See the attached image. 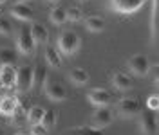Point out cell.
<instances>
[{
  "mask_svg": "<svg viewBox=\"0 0 159 135\" xmlns=\"http://www.w3.org/2000/svg\"><path fill=\"white\" fill-rule=\"evenodd\" d=\"M4 2H6V0H0V4H4Z\"/></svg>",
  "mask_w": 159,
  "mask_h": 135,
  "instance_id": "obj_31",
  "label": "cell"
},
{
  "mask_svg": "<svg viewBox=\"0 0 159 135\" xmlns=\"http://www.w3.org/2000/svg\"><path fill=\"white\" fill-rule=\"evenodd\" d=\"M16 135H31V133H16Z\"/></svg>",
  "mask_w": 159,
  "mask_h": 135,
  "instance_id": "obj_30",
  "label": "cell"
},
{
  "mask_svg": "<svg viewBox=\"0 0 159 135\" xmlns=\"http://www.w3.org/2000/svg\"><path fill=\"white\" fill-rule=\"evenodd\" d=\"M139 126H141L143 135H156V132H157L156 112H152L148 108L145 112H139Z\"/></svg>",
  "mask_w": 159,
  "mask_h": 135,
  "instance_id": "obj_7",
  "label": "cell"
},
{
  "mask_svg": "<svg viewBox=\"0 0 159 135\" xmlns=\"http://www.w3.org/2000/svg\"><path fill=\"white\" fill-rule=\"evenodd\" d=\"M16 81V68L13 65H2L0 67V85L4 88H13Z\"/></svg>",
  "mask_w": 159,
  "mask_h": 135,
  "instance_id": "obj_11",
  "label": "cell"
},
{
  "mask_svg": "<svg viewBox=\"0 0 159 135\" xmlns=\"http://www.w3.org/2000/svg\"><path fill=\"white\" fill-rule=\"evenodd\" d=\"M69 77H70V81H72L74 85H85V83H89V79H90L89 72H87L85 68H81V67L70 68Z\"/></svg>",
  "mask_w": 159,
  "mask_h": 135,
  "instance_id": "obj_16",
  "label": "cell"
},
{
  "mask_svg": "<svg viewBox=\"0 0 159 135\" xmlns=\"http://www.w3.org/2000/svg\"><path fill=\"white\" fill-rule=\"evenodd\" d=\"M45 61L49 63L51 67H54V68H58L61 67V56H60V52L56 50L54 47H47L45 49Z\"/></svg>",
  "mask_w": 159,
  "mask_h": 135,
  "instance_id": "obj_19",
  "label": "cell"
},
{
  "mask_svg": "<svg viewBox=\"0 0 159 135\" xmlns=\"http://www.w3.org/2000/svg\"><path fill=\"white\" fill-rule=\"evenodd\" d=\"M47 77L49 76H47V72H45V67L38 65V67L33 70V88H43Z\"/></svg>",
  "mask_w": 159,
  "mask_h": 135,
  "instance_id": "obj_18",
  "label": "cell"
},
{
  "mask_svg": "<svg viewBox=\"0 0 159 135\" xmlns=\"http://www.w3.org/2000/svg\"><path fill=\"white\" fill-rule=\"evenodd\" d=\"M69 135H103V132L94 126H76L69 130Z\"/></svg>",
  "mask_w": 159,
  "mask_h": 135,
  "instance_id": "obj_23",
  "label": "cell"
},
{
  "mask_svg": "<svg viewBox=\"0 0 159 135\" xmlns=\"http://www.w3.org/2000/svg\"><path fill=\"white\" fill-rule=\"evenodd\" d=\"M16 61V52L9 47H0V67L2 65H13Z\"/></svg>",
  "mask_w": 159,
  "mask_h": 135,
  "instance_id": "obj_22",
  "label": "cell"
},
{
  "mask_svg": "<svg viewBox=\"0 0 159 135\" xmlns=\"http://www.w3.org/2000/svg\"><path fill=\"white\" fill-rule=\"evenodd\" d=\"M11 31H13L11 22L9 20H6L4 16H0V34H2V36H9Z\"/></svg>",
  "mask_w": 159,
  "mask_h": 135,
  "instance_id": "obj_26",
  "label": "cell"
},
{
  "mask_svg": "<svg viewBox=\"0 0 159 135\" xmlns=\"http://www.w3.org/2000/svg\"><path fill=\"white\" fill-rule=\"evenodd\" d=\"M157 106H159V97H157V94H154V96H150L148 99H147V108H148V110L156 112V110H157Z\"/></svg>",
  "mask_w": 159,
  "mask_h": 135,
  "instance_id": "obj_28",
  "label": "cell"
},
{
  "mask_svg": "<svg viewBox=\"0 0 159 135\" xmlns=\"http://www.w3.org/2000/svg\"><path fill=\"white\" fill-rule=\"evenodd\" d=\"M40 124L45 126L47 130L54 128V124H56V114H54V110H45V112H43V117H42V123H40Z\"/></svg>",
  "mask_w": 159,
  "mask_h": 135,
  "instance_id": "obj_24",
  "label": "cell"
},
{
  "mask_svg": "<svg viewBox=\"0 0 159 135\" xmlns=\"http://www.w3.org/2000/svg\"><path fill=\"white\" fill-rule=\"evenodd\" d=\"M87 97H89V103H92L96 106H107L110 103V99H112L110 92L105 90V88H92L87 94Z\"/></svg>",
  "mask_w": 159,
  "mask_h": 135,
  "instance_id": "obj_10",
  "label": "cell"
},
{
  "mask_svg": "<svg viewBox=\"0 0 159 135\" xmlns=\"http://www.w3.org/2000/svg\"><path fill=\"white\" fill-rule=\"evenodd\" d=\"M118 108H119V114L125 117H136L141 112L139 101L136 97H123V99H119Z\"/></svg>",
  "mask_w": 159,
  "mask_h": 135,
  "instance_id": "obj_8",
  "label": "cell"
},
{
  "mask_svg": "<svg viewBox=\"0 0 159 135\" xmlns=\"http://www.w3.org/2000/svg\"><path fill=\"white\" fill-rule=\"evenodd\" d=\"M157 33V0H154V9H152V36Z\"/></svg>",
  "mask_w": 159,
  "mask_h": 135,
  "instance_id": "obj_27",
  "label": "cell"
},
{
  "mask_svg": "<svg viewBox=\"0 0 159 135\" xmlns=\"http://www.w3.org/2000/svg\"><path fill=\"white\" fill-rule=\"evenodd\" d=\"M147 0H110V9L119 15H132L138 13Z\"/></svg>",
  "mask_w": 159,
  "mask_h": 135,
  "instance_id": "obj_4",
  "label": "cell"
},
{
  "mask_svg": "<svg viewBox=\"0 0 159 135\" xmlns=\"http://www.w3.org/2000/svg\"><path fill=\"white\" fill-rule=\"evenodd\" d=\"M33 70L34 68L31 65H22V67L16 68V81H15L16 92L24 94V92H29L33 88Z\"/></svg>",
  "mask_w": 159,
  "mask_h": 135,
  "instance_id": "obj_2",
  "label": "cell"
},
{
  "mask_svg": "<svg viewBox=\"0 0 159 135\" xmlns=\"http://www.w3.org/2000/svg\"><path fill=\"white\" fill-rule=\"evenodd\" d=\"M90 121H92V126L94 128H107V126L112 124V121H114V114H112V110H110L109 106H98L96 110H94V114L90 115Z\"/></svg>",
  "mask_w": 159,
  "mask_h": 135,
  "instance_id": "obj_6",
  "label": "cell"
},
{
  "mask_svg": "<svg viewBox=\"0 0 159 135\" xmlns=\"http://www.w3.org/2000/svg\"><path fill=\"white\" fill-rule=\"evenodd\" d=\"M29 29H31V34H33V40H34L36 43H47V41H49V31L45 29V25H42V24H33Z\"/></svg>",
  "mask_w": 159,
  "mask_h": 135,
  "instance_id": "obj_14",
  "label": "cell"
},
{
  "mask_svg": "<svg viewBox=\"0 0 159 135\" xmlns=\"http://www.w3.org/2000/svg\"><path fill=\"white\" fill-rule=\"evenodd\" d=\"M43 90H45V94H47V97H49L51 101L61 103V101L67 99V90H65V87L60 81H56V79L47 77L45 79V85H43Z\"/></svg>",
  "mask_w": 159,
  "mask_h": 135,
  "instance_id": "obj_5",
  "label": "cell"
},
{
  "mask_svg": "<svg viewBox=\"0 0 159 135\" xmlns=\"http://www.w3.org/2000/svg\"><path fill=\"white\" fill-rule=\"evenodd\" d=\"M80 43H81L80 36L76 34V33H72V31H63V33L58 36L60 52H63V54H67V56H72L74 52H78Z\"/></svg>",
  "mask_w": 159,
  "mask_h": 135,
  "instance_id": "obj_1",
  "label": "cell"
},
{
  "mask_svg": "<svg viewBox=\"0 0 159 135\" xmlns=\"http://www.w3.org/2000/svg\"><path fill=\"white\" fill-rule=\"evenodd\" d=\"M11 16L13 18L20 20V22H31V20L34 18V15H33V11L25 6V4H15L13 7H11Z\"/></svg>",
  "mask_w": 159,
  "mask_h": 135,
  "instance_id": "obj_12",
  "label": "cell"
},
{
  "mask_svg": "<svg viewBox=\"0 0 159 135\" xmlns=\"http://www.w3.org/2000/svg\"><path fill=\"white\" fill-rule=\"evenodd\" d=\"M49 20L54 25H63L67 22V13H65L63 7H52L49 13Z\"/></svg>",
  "mask_w": 159,
  "mask_h": 135,
  "instance_id": "obj_21",
  "label": "cell"
},
{
  "mask_svg": "<svg viewBox=\"0 0 159 135\" xmlns=\"http://www.w3.org/2000/svg\"><path fill=\"white\" fill-rule=\"evenodd\" d=\"M16 49H18L22 54H25V56L34 54V50H36V41L33 40L31 29L25 27V25L18 31V36H16Z\"/></svg>",
  "mask_w": 159,
  "mask_h": 135,
  "instance_id": "obj_3",
  "label": "cell"
},
{
  "mask_svg": "<svg viewBox=\"0 0 159 135\" xmlns=\"http://www.w3.org/2000/svg\"><path fill=\"white\" fill-rule=\"evenodd\" d=\"M65 13H67V22H80L81 20V9L76 7V6L65 9Z\"/></svg>",
  "mask_w": 159,
  "mask_h": 135,
  "instance_id": "obj_25",
  "label": "cell"
},
{
  "mask_svg": "<svg viewBox=\"0 0 159 135\" xmlns=\"http://www.w3.org/2000/svg\"><path fill=\"white\" fill-rule=\"evenodd\" d=\"M31 135H47V128L42 126L40 123L38 124H33L31 126Z\"/></svg>",
  "mask_w": 159,
  "mask_h": 135,
  "instance_id": "obj_29",
  "label": "cell"
},
{
  "mask_svg": "<svg viewBox=\"0 0 159 135\" xmlns=\"http://www.w3.org/2000/svg\"><path fill=\"white\" fill-rule=\"evenodd\" d=\"M112 85L118 90H129V88H132V77L125 72H114L112 74Z\"/></svg>",
  "mask_w": 159,
  "mask_h": 135,
  "instance_id": "obj_13",
  "label": "cell"
},
{
  "mask_svg": "<svg viewBox=\"0 0 159 135\" xmlns=\"http://www.w3.org/2000/svg\"><path fill=\"white\" fill-rule=\"evenodd\" d=\"M15 108H16V99H15V97H11V96L0 97V114H2V115L13 117Z\"/></svg>",
  "mask_w": 159,
  "mask_h": 135,
  "instance_id": "obj_15",
  "label": "cell"
},
{
  "mask_svg": "<svg viewBox=\"0 0 159 135\" xmlns=\"http://www.w3.org/2000/svg\"><path fill=\"white\" fill-rule=\"evenodd\" d=\"M85 27L89 31H92V33H99V31L105 29V20L101 16H98V15H90L85 20Z\"/></svg>",
  "mask_w": 159,
  "mask_h": 135,
  "instance_id": "obj_17",
  "label": "cell"
},
{
  "mask_svg": "<svg viewBox=\"0 0 159 135\" xmlns=\"http://www.w3.org/2000/svg\"><path fill=\"white\" fill-rule=\"evenodd\" d=\"M43 108L42 106H31L29 110H27V114H25V117H27V121H29V124H38V123H42V117H43Z\"/></svg>",
  "mask_w": 159,
  "mask_h": 135,
  "instance_id": "obj_20",
  "label": "cell"
},
{
  "mask_svg": "<svg viewBox=\"0 0 159 135\" xmlns=\"http://www.w3.org/2000/svg\"><path fill=\"white\" fill-rule=\"evenodd\" d=\"M129 67L136 76H147L150 70V61L145 54H136L129 59Z\"/></svg>",
  "mask_w": 159,
  "mask_h": 135,
  "instance_id": "obj_9",
  "label": "cell"
}]
</instances>
